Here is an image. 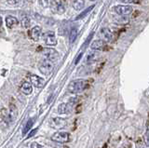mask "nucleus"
<instances>
[{"label":"nucleus","instance_id":"1","mask_svg":"<svg viewBox=\"0 0 149 148\" xmlns=\"http://www.w3.org/2000/svg\"><path fill=\"white\" fill-rule=\"evenodd\" d=\"M87 88V82L84 79H77L73 80L69 83L67 87V90L70 93L73 94H77L81 93V92Z\"/></svg>","mask_w":149,"mask_h":148},{"label":"nucleus","instance_id":"2","mask_svg":"<svg viewBox=\"0 0 149 148\" xmlns=\"http://www.w3.org/2000/svg\"><path fill=\"white\" fill-rule=\"evenodd\" d=\"M67 2L66 0H53L52 4H51L50 8L55 14H63L66 10Z\"/></svg>","mask_w":149,"mask_h":148},{"label":"nucleus","instance_id":"3","mask_svg":"<svg viewBox=\"0 0 149 148\" xmlns=\"http://www.w3.org/2000/svg\"><path fill=\"white\" fill-rule=\"evenodd\" d=\"M42 55L44 56L46 60H48L49 62H56L59 59V52L56 49L52 48H44L42 49Z\"/></svg>","mask_w":149,"mask_h":148},{"label":"nucleus","instance_id":"4","mask_svg":"<svg viewBox=\"0 0 149 148\" xmlns=\"http://www.w3.org/2000/svg\"><path fill=\"white\" fill-rule=\"evenodd\" d=\"M112 10L119 16H127L133 11V8L128 5H116L112 8Z\"/></svg>","mask_w":149,"mask_h":148},{"label":"nucleus","instance_id":"5","mask_svg":"<svg viewBox=\"0 0 149 148\" xmlns=\"http://www.w3.org/2000/svg\"><path fill=\"white\" fill-rule=\"evenodd\" d=\"M38 70L44 76H49L53 71V64L52 62H49L48 60L41 61L38 64Z\"/></svg>","mask_w":149,"mask_h":148},{"label":"nucleus","instance_id":"6","mask_svg":"<svg viewBox=\"0 0 149 148\" xmlns=\"http://www.w3.org/2000/svg\"><path fill=\"white\" fill-rule=\"evenodd\" d=\"M42 40L49 47H53V46L57 45V39H56V35L53 31H48L44 33V35H42Z\"/></svg>","mask_w":149,"mask_h":148},{"label":"nucleus","instance_id":"7","mask_svg":"<svg viewBox=\"0 0 149 148\" xmlns=\"http://www.w3.org/2000/svg\"><path fill=\"white\" fill-rule=\"evenodd\" d=\"M51 140L59 143H65L70 141V134L65 131H60L54 133L51 136Z\"/></svg>","mask_w":149,"mask_h":148},{"label":"nucleus","instance_id":"8","mask_svg":"<svg viewBox=\"0 0 149 148\" xmlns=\"http://www.w3.org/2000/svg\"><path fill=\"white\" fill-rule=\"evenodd\" d=\"M41 33H42V28L40 26H35L33 27V28L29 31V33H28V35H29L30 38L35 41V42H36V41H38L40 36H41Z\"/></svg>","mask_w":149,"mask_h":148},{"label":"nucleus","instance_id":"9","mask_svg":"<svg viewBox=\"0 0 149 148\" xmlns=\"http://www.w3.org/2000/svg\"><path fill=\"white\" fill-rule=\"evenodd\" d=\"M100 35L102 38L106 42H111L114 39V34L112 33V31L109 28H106V27H102L100 30Z\"/></svg>","mask_w":149,"mask_h":148},{"label":"nucleus","instance_id":"10","mask_svg":"<svg viewBox=\"0 0 149 148\" xmlns=\"http://www.w3.org/2000/svg\"><path fill=\"white\" fill-rule=\"evenodd\" d=\"M30 80H31V83L33 84V86L36 87V88H42L44 86V83H45V80L43 79L42 77L36 76V75H32L30 76Z\"/></svg>","mask_w":149,"mask_h":148},{"label":"nucleus","instance_id":"11","mask_svg":"<svg viewBox=\"0 0 149 148\" xmlns=\"http://www.w3.org/2000/svg\"><path fill=\"white\" fill-rule=\"evenodd\" d=\"M5 22H6V26L9 29H12L19 24V21H18L17 18L14 17V16H11V15H8L6 17Z\"/></svg>","mask_w":149,"mask_h":148},{"label":"nucleus","instance_id":"12","mask_svg":"<svg viewBox=\"0 0 149 148\" xmlns=\"http://www.w3.org/2000/svg\"><path fill=\"white\" fill-rule=\"evenodd\" d=\"M105 43H106V41H104V39H97L91 43V48L94 50H102L105 47Z\"/></svg>","mask_w":149,"mask_h":148},{"label":"nucleus","instance_id":"13","mask_svg":"<svg viewBox=\"0 0 149 148\" xmlns=\"http://www.w3.org/2000/svg\"><path fill=\"white\" fill-rule=\"evenodd\" d=\"M33 84L30 82H23L22 86H21V90L23 94H25V95H30L32 92H33Z\"/></svg>","mask_w":149,"mask_h":148},{"label":"nucleus","instance_id":"14","mask_svg":"<svg viewBox=\"0 0 149 148\" xmlns=\"http://www.w3.org/2000/svg\"><path fill=\"white\" fill-rule=\"evenodd\" d=\"M66 123L67 122L65 121L63 118H61V117L52 118V120H51V124H52L53 128L55 129H62L66 125Z\"/></svg>","mask_w":149,"mask_h":148},{"label":"nucleus","instance_id":"15","mask_svg":"<svg viewBox=\"0 0 149 148\" xmlns=\"http://www.w3.org/2000/svg\"><path fill=\"white\" fill-rule=\"evenodd\" d=\"M71 104H61L58 108L57 111L58 113L61 115H64V114H69L71 112Z\"/></svg>","mask_w":149,"mask_h":148},{"label":"nucleus","instance_id":"16","mask_svg":"<svg viewBox=\"0 0 149 148\" xmlns=\"http://www.w3.org/2000/svg\"><path fill=\"white\" fill-rule=\"evenodd\" d=\"M21 25L22 27H23V28H25V29L29 28L31 26V19L27 14H25V13L21 14Z\"/></svg>","mask_w":149,"mask_h":148},{"label":"nucleus","instance_id":"17","mask_svg":"<svg viewBox=\"0 0 149 148\" xmlns=\"http://www.w3.org/2000/svg\"><path fill=\"white\" fill-rule=\"evenodd\" d=\"M18 115V110L16 108V106L14 104H10L8 109V118H9V122L14 121L17 118Z\"/></svg>","mask_w":149,"mask_h":148},{"label":"nucleus","instance_id":"18","mask_svg":"<svg viewBox=\"0 0 149 148\" xmlns=\"http://www.w3.org/2000/svg\"><path fill=\"white\" fill-rule=\"evenodd\" d=\"M84 5H85L84 0H74L72 2V7L76 10H81L84 8Z\"/></svg>","mask_w":149,"mask_h":148},{"label":"nucleus","instance_id":"19","mask_svg":"<svg viewBox=\"0 0 149 148\" xmlns=\"http://www.w3.org/2000/svg\"><path fill=\"white\" fill-rule=\"evenodd\" d=\"M93 8H94V5H92V6H91L90 8H86V10H84L83 12H81L80 14L77 15L74 20H76V21H78V20H82V19H84V18H85V17L88 14V13H90V12L93 10Z\"/></svg>","mask_w":149,"mask_h":148},{"label":"nucleus","instance_id":"20","mask_svg":"<svg viewBox=\"0 0 149 148\" xmlns=\"http://www.w3.org/2000/svg\"><path fill=\"white\" fill-rule=\"evenodd\" d=\"M77 27H73V28L71 29V31H70V35H69V41L70 43H74V41H76V38L77 36Z\"/></svg>","mask_w":149,"mask_h":148},{"label":"nucleus","instance_id":"21","mask_svg":"<svg viewBox=\"0 0 149 148\" xmlns=\"http://www.w3.org/2000/svg\"><path fill=\"white\" fill-rule=\"evenodd\" d=\"M33 125H34V119H29L27 121L26 125H25V127L24 129H23V131H22V134H26L28 131H30L31 128L33 127Z\"/></svg>","mask_w":149,"mask_h":148},{"label":"nucleus","instance_id":"22","mask_svg":"<svg viewBox=\"0 0 149 148\" xmlns=\"http://www.w3.org/2000/svg\"><path fill=\"white\" fill-rule=\"evenodd\" d=\"M53 0H39V4L42 8H50L51 4H52Z\"/></svg>","mask_w":149,"mask_h":148},{"label":"nucleus","instance_id":"23","mask_svg":"<svg viewBox=\"0 0 149 148\" xmlns=\"http://www.w3.org/2000/svg\"><path fill=\"white\" fill-rule=\"evenodd\" d=\"M98 56H99V54H98L97 52H95V51L88 53V56H87V62H92V61H94V60L97 59Z\"/></svg>","mask_w":149,"mask_h":148},{"label":"nucleus","instance_id":"24","mask_svg":"<svg viewBox=\"0 0 149 148\" xmlns=\"http://www.w3.org/2000/svg\"><path fill=\"white\" fill-rule=\"evenodd\" d=\"M125 17V16H123ZM123 17H121V18H114V21L116 22H118V24H127V22H129V19L128 18H123Z\"/></svg>","mask_w":149,"mask_h":148},{"label":"nucleus","instance_id":"25","mask_svg":"<svg viewBox=\"0 0 149 148\" xmlns=\"http://www.w3.org/2000/svg\"><path fill=\"white\" fill-rule=\"evenodd\" d=\"M144 142H146V145L149 146V121L147 122V129H146V132L144 134Z\"/></svg>","mask_w":149,"mask_h":148},{"label":"nucleus","instance_id":"26","mask_svg":"<svg viewBox=\"0 0 149 148\" xmlns=\"http://www.w3.org/2000/svg\"><path fill=\"white\" fill-rule=\"evenodd\" d=\"M21 0H7V2L8 5L10 6H17L19 3H20Z\"/></svg>","mask_w":149,"mask_h":148},{"label":"nucleus","instance_id":"27","mask_svg":"<svg viewBox=\"0 0 149 148\" xmlns=\"http://www.w3.org/2000/svg\"><path fill=\"white\" fill-rule=\"evenodd\" d=\"M120 1L125 4H136L139 2V0H120Z\"/></svg>","mask_w":149,"mask_h":148},{"label":"nucleus","instance_id":"28","mask_svg":"<svg viewBox=\"0 0 149 148\" xmlns=\"http://www.w3.org/2000/svg\"><path fill=\"white\" fill-rule=\"evenodd\" d=\"M31 148H45V147L39 145L38 142H33L31 145Z\"/></svg>","mask_w":149,"mask_h":148},{"label":"nucleus","instance_id":"29","mask_svg":"<svg viewBox=\"0 0 149 148\" xmlns=\"http://www.w3.org/2000/svg\"><path fill=\"white\" fill-rule=\"evenodd\" d=\"M36 132H37V129H33V131H31V132L29 133V135L27 136V138L29 139V138L33 137V136H34V135H35V134H36Z\"/></svg>","mask_w":149,"mask_h":148},{"label":"nucleus","instance_id":"30","mask_svg":"<svg viewBox=\"0 0 149 148\" xmlns=\"http://www.w3.org/2000/svg\"><path fill=\"white\" fill-rule=\"evenodd\" d=\"M92 36H93V33L92 34H91V35L88 36V38H87V40H86V42H85V44H84V47H86V46L90 43V41L91 40V38H92Z\"/></svg>","mask_w":149,"mask_h":148},{"label":"nucleus","instance_id":"31","mask_svg":"<svg viewBox=\"0 0 149 148\" xmlns=\"http://www.w3.org/2000/svg\"><path fill=\"white\" fill-rule=\"evenodd\" d=\"M82 56H83V53H82V52L78 54V56H77V60H76V61H74V64H77V63H79V61H80V59L82 58Z\"/></svg>","mask_w":149,"mask_h":148},{"label":"nucleus","instance_id":"32","mask_svg":"<svg viewBox=\"0 0 149 148\" xmlns=\"http://www.w3.org/2000/svg\"><path fill=\"white\" fill-rule=\"evenodd\" d=\"M90 1H95V0H90Z\"/></svg>","mask_w":149,"mask_h":148},{"label":"nucleus","instance_id":"33","mask_svg":"<svg viewBox=\"0 0 149 148\" xmlns=\"http://www.w3.org/2000/svg\"><path fill=\"white\" fill-rule=\"evenodd\" d=\"M148 117H149V113H148ZM148 121H149V120H148Z\"/></svg>","mask_w":149,"mask_h":148}]
</instances>
